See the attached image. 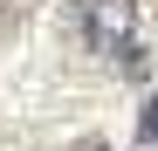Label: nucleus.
<instances>
[{
    "label": "nucleus",
    "mask_w": 158,
    "mask_h": 151,
    "mask_svg": "<svg viewBox=\"0 0 158 151\" xmlns=\"http://www.w3.org/2000/svg\"><path fill=\"white\" fill-rule=\"evenodd\" d=\"M138 137H144V144H158V96H151V103H144V117H138Z\"/></svg>",
    "instance_id": "nucleus-2"
},
{
    "label": "nucleus",
    "mask_w": 158,
    "mask_h": 151,
    "mask_svg": "<svg viewBox=\"0 0 158 151\" xmlns=\"http://www.w3.org/2000/svg\"><path fill=\"white\" fill-rule=\"evenodd\" d=\"M76 35H83V48L103 69L131 76V83L151 76V41H144L138 0H76Z\"/></svg>",
    "instance_id": "nucleus-1"
},
{
    "label": "nucleus",
    "mask_w": 158,
    "mask_h": 151,
    "mask_svg": "<svg viewBox=\"0 0 158 151\" xmlns=\"http://www.w3.org/2000/svg\"><path fill=\"white\" fill-rule=\"evenodd\" d=\"M62 151H110L103 137H76V144H62Z\"/></svg>",
    "instance_id": "nucleus-3"
}]
</instances>
